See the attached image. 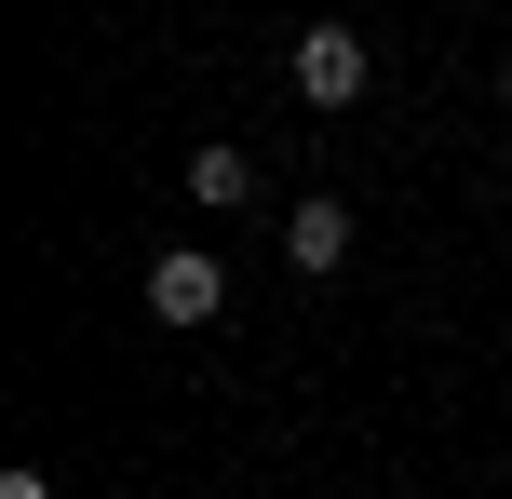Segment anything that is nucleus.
Segmentation results:
<instances>
[{
  "label": "nucleus",
  "mask_w": 512,
  "mask_h": 499,
  "mask_svg": "<svg viewBox=\"0 0 512 499\" xmlns=\"http://www.w3.org/2000/svg\"><path fill=\"white\" fill-rule=\"evenodd\" d=\"M149 311L162 324H216L230 311V270H216L203 243H176V257H149Z\"/></svg>",
  "instance_id": "nucleus-1"
},
{
  "label": "nucleus",
  "mask_w": 512,
  "mask_h": 499,
  "mask_svg": "<svg viewBox=\"0 0 512 499\" xmlns=\"http://www.w3.org/2000/svg\"><path fill=\"white\" fill-rule=\"evenodd\" d=\"M364 95V41L351 27H297V108H351Z\"/></svg>",
  "instance_id": "nucleus-2"
},
{
  "label": "nucleus",
  "mask_w": 512,
  "mask_h": 499,
  "mask_svg": "<svg viewBox=\"0 0 512 499\" xmlns=\"http://www.w3.org/2000/svg\"><path fill=\"white\" fill-rule=\"evenodd\" d=\"M283 257H297V270H351V203H324V189H310V203L283 216Z\"/></svg>",
  "instance_id": "nucleus-3"
},
{
  "label": "nucleus",
  "mask_w": 512,
  "mask_h": 499,
  "mask_svg": "<svg viewBox=\"0 0 512 499\" xmlns=\"http://www.w3.org/2000/svg\"><path fill=\"white\" fill-rule=\"evenodd\" d=\"M189 203H203V216L256 203V162H243V149H189Z\"/></svg>",
  "instance_id": "nucleus-4"
},
{
  "label": "nucleus",
  "mask_w": 512,
  "mask_h": 499,
  "mask_svg": "<svg viewBox=\"0 0 512 499\" xmlns=\"http://www.w3.org/2000/svg\"><path fill=\"white\" fill-rule=\"evenodd\" d=\"M0 499H54V473H0Z\"/></svg>",
  "instance_id": "nucleus-5"
}]
</instances>
